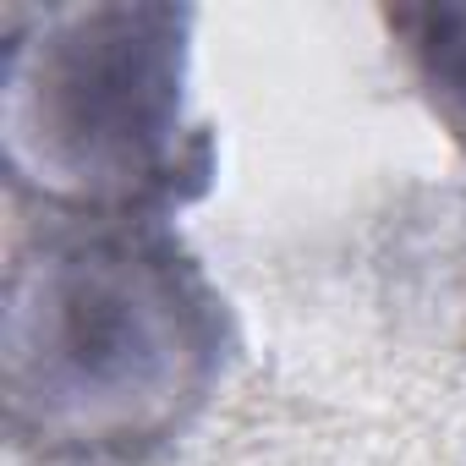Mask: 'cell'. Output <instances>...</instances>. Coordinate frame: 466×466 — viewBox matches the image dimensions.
I'll return each instance as SVG.
<instances>
[{"instance_id":"obj_1","label":"cell","mask_w":466,"mask_h":466,"mask_svg":"<svg viewBox=\"0 0 466 466\" xmlns=\"http://www.w3.org/2000/svg\"><path fill=\"white\" fill-rule=\"evenodd\" d=\"M230 357V308L159 219H61L12 264L6 428L45 461L121 466L176 439Z\"/></svg>"},{"instance_id":"obj_2","label":"cell","mask_w":466,"mask_h":466,"mask_svg":"<svg viewBox=\"0 0 466 466\" xmlns=\"http://www.w3.org/2000/svg\"><path fill=\"white\" fill-rule=\"evenodd\" d=\"M187 6H61L12 17L0 137L23 192L66 219H154L208 187L187 116Z\"/></svg>"},{"instance_id":"obj_3","label":"cell","mask_w":466,"mask_h":466,"mask_svg":"<svg viewBox=\"0 0 466 466\" xmlns=\"http://www.w3.org/2000/svg\"><path fill=\"white\" fill-rule=\"evenodd\" d=\"M390 28L406 39V56L417 66L422 94L433 99V116L466 143V6L395 12Z\"/></svg>"}]
</instances>
